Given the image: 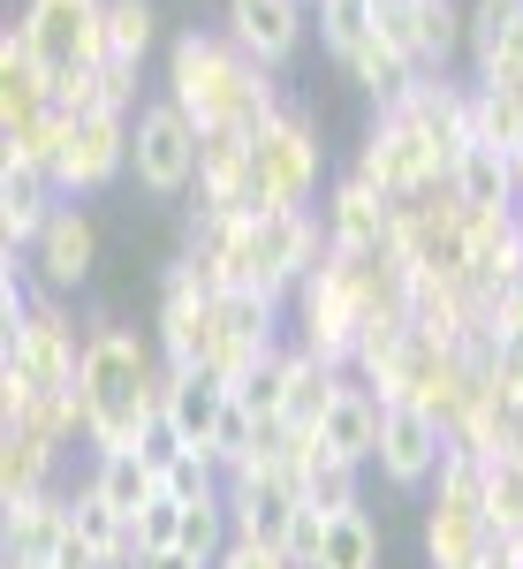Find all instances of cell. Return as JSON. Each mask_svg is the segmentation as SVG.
<instances>
[{"label": "cell", "mask_w": 523, "mask_h": 569, "mask_svg": "<svg viewBox=\"0 0 523 569\" xmlns=\"http://www.w3.org/2000/svg\"><path fill=\"white\" fill-rule=\"evenodd\" d=\"M84 335L91 342H84V372H77V402H84L91 456L144 448L160 433V410H168V357H160V342H144L114 319H99Z\"/></svg>", "instance_id": "1"}, {"label": "cell", "mask_w": 523, "mask_h": 569, "mask_svg": "<svg viewBox=\"0 0 523 569\" xmlns=\"http://www.w3.org/2000/svg\"><path fill=\"white\" fill-rule=\"evenodd\" d=\"M168 99L198 122V130L213 137H259L289 99L273 84V69H259L243 46L228 39V31H182L168 46Z\"/></svg>", "instance_id": "2"}, {"label": "cell", "mask_w": 523, "mask_h": 569, "mask_svg": "<svg viewBox=\"0 0 523 569\" xmlns=\"http://www.w3.org/2000/svg\"><path fill=\"white\" fill-rule=\"evenodd\" d=\"M319 259H326V220L319 213H243L213 266L228 289H259L273 305H289Z\"/></svg>", "instance_id": "3"}, {"label": "cell", "mask_w": 523, "mask_h": 569, "mask_svg": "<svg viewBox=\"0 0 523 569\" xmlns=\"http://www.w3.org/2000/svg\"><path fill=\"white\" fill-rule=\"evenodd\" d=\"M296 311V350L326 357V365H356V335H364V319H372V289H364V259H349V251H326V259L304 273V289L289 297Z\"/></svg>", "instance_id": "4"}, {"label": "cell", "mask_w": 523, "mask_h": 569, "mask_svg": "<svg viewBox=\"0 0 523 569\" xmlns=\"http://www.w3.org/2000/svg\"><path fill=\"white\" fill-rule=\"evenodd\" d=\"M319 176H326L319 114H311V107H281V114L251 137V213H311Z\"/></svg>", "instance_id": "5"}, {"label": "cell", "mask_w": 523, "mask_h": 569, "mask_svg": "<svg viewBox=\"0 0 523 569\" xmlns=\"http://www.w3.org/2000/svg\"><path fill=\"white\" fill-rule=\"evenodd\" d=\"M493 547V517H485V456L447 448L433 479V509H425V562L433 569H471Z\"/></svg>", "instance_id": "6"}, {"label": "cell", "mask_w": 523, "mask_h": 569, "mask_svg": "<svg viewBox=\"0 0 523 569\" xmlns=\"http://www.w3.org/2000/svg\"><path fill=\"white\" fill-rule=\"evenodd\" d=\"M198 152H205V130L174 107L168 91L144 99L130 122V176L144 198H198Z\"/></svg>", "instance_id": "7"}, {"label": "cell", "mask_w": 523, "mask_h": 569, "mask_svg": "<svg viewBox=\"0 0 523 569\" xmlns=\"http://www.w3.org/2000/svg\"><path fill=\"white\" fill-rule=\"evenodd\" d=\"M84 342H91V335L69 327V311L53 305V297H39V305L8 327V342H0V372L23 380L31 395H69V388H77V372H84Z\"/></svg>", "instance_id": "8"}, {"label": "cell", "mask_w": 523, "mask_h": 569, "mask_svg": "<svg viewBox=\"0 0 523 569\" xmlns=\"http://www.w3.org/2000/svg\"><path fill=\"white\" fill-rule=\"evenodd\" d=\"M349 176H364L380 198H425V190H447V168H440L433 137L418 130L402 107H380L372 114V130H364V144H356V168Z\"/></svg>", "instance_id": "9"}, {"label": "cell", "mask_w": 523, "mask_h": 569, "mask_svg": "<svg viewBox=\"0 0 523 569\" xmlns=\"http://www.w3.org/2000/svg\"><path fill=\"white\" fill-rule=\"evenodd\" d=\"M16 31L31 39L46 77H84L107 61V0H23Z\"/></svg>", "instance_id": "10"}, {"label": "cell", "mask_w": 523, "mask_h": 569, "mask_svg": "<svg viewBox=\"0 0 523 569\" xmlns=\"http://www.w3.org/2000/svg\"><path fill=\"white\" fill-rule=\"evenodd\" d=\"M130 122L137 114H84V122L69 130V152H61L53 190H61V198H99V190H114V182L130 176Z\"/></svg>", "instance_id": "11"}, {"label": "cell", "mask_w": 523, "mask_h": 569, "mask_svg": "<svg viewBox=\"0 0 523 569\" xmlns=\"http://www.w3.org/2000/svg\"><path fill=\"white\" fill-rule=\"evenodd\" d=\"M220 23L259 69H289L311 31V0H220Z\"/></svg>", "instance_id": "12"}, {"label": "cell", "mask_w": 523, "mask_h": 569, "mask_svg": "<svg viewBox=\"0 0 523 569\" xmlns=\"http://www.w3.org/2000/svg\"><path fill=\"white\" fill-rule=\"evenodd\" d=\"M319 220H326V251H349V259H380L394 243V198H380L364 176L334 182Z\"/></svg>", "instance_id": "13"}, {"label": "cell", "mask_w": 523, "mask_h": 569, "mask_svg": "<svg viewBox=\"0 0 523 569\" xmlns=\"http://www.w3.org/2000/svg\"><path fill=\"white\" fill-rule=\"evenodd\" d=\"M440 456H447V426L425 418L418 402H388V426H380V479L388 486H433Z\"/></svg>", "instance_id": "14"}, {"label": "cell", "mask_w": 523, "mask_h": 569, "mask_svg": "<svg viewBox=\"0 0 523 569\" xmlns=\"http://www.w3.org/2000/svg\"><path fill=\"white\" fill-rule=\"evenodd\" d=\"M228 402H235V388H228V380L168 365V410H160V426L174 433V448H182V456H213V440H220V418H228Z\"/></svg>", "instance_id": "15"}, {"label": "cell", "mask_w": 523, "mask_h": 569, "mask_svg": "<svg viewBox=\"0 0 523 569\" xmlns=\"http://www.w3.org/2000/svg\"><path fill=\"white\" fill-rule=\"evenodd\" d=\"M463 281L479 297L523 281V206L516 213H471L463 206Z\"/></svg>", "instance_id": "16"}, {"label": "cell", "mask_w": 523, "mask_h": 569, "mask_svg": "<svg viewBox=\"0 0 523 569\" xmlns=\"http://www.w3.org/2000/svg\"><path fill=\"white\" fill-rule=\"evenodd\" d=\"M23 259H31V273H39L53 297H61V289H84V281H91V259H99V228H91L84 206H61Z\"/></svg>", "instance_id": "17"}, {"label": "cell", "mask_w": 523, "mask_h": 569, "mask_svg": "<svg viewBox=\"0 0 523 569\" xmlns=\"http://www.w3.org/2000/svg\"><path fill=\"white\" fill-rule=\"evenodd\" d=\"M77 531V501L69 493H31V501H0V539L8 562H53Z\"/></svg>", "instance_id": "18"}, {"label": "cell", "mask_w": 523, "mask_h": 569, "mask_svg": "<svg viewBox=\"0 0 523 569\" xmlns=\"http://www.w3.org/2000/svg\"><path fill=\"white\" fill-rule=\"evenodd\" d=\"M380 426H388V402H380V388H364V380L349 372L342 395H334V410L319 418V440H326L342 463H380Z\"/></svg>", "instance_id": "19"}, {"label": "cell", "mask_w": 523, "mask_h": 569, "mask_svg": "<svg viewBox=\"0 0 523 569\" xmlns=\"http://www.w3.org/2000/svg\"><path fill=\"white\" fill-rule=\"evenodd\" d=\"M46 107H53V77L39 69L31 39L8 23V39H0V137L23 130V122H39Z\"/></svg>", "instance_id": "20"}, {"label": "cell", "mask_w": 523, "mask_h": 569, "mask_svg": "<svg viewBox=\"0 0 523 569\" xmlns=\"http://www.w3.org/2000/svg\"><path fill=\"white\" fill-rule=\"evenodd\" d=\"M53 213H61L53 176H39V168H8V160H0V236H8V251H31Z\"/></svg>", "instance_id": "21"}, {"label": "cell", "mask_w": 523, "mask_h": 569, "mask_svg": "<svg viewBox=\"0 0 523 569\" xmlns=\"http://www.w3.org/2000/svg\"><path fill=\"white\" fill-rule=\"evenodd\" d=\"M410 23L425 77H455V61H471V0H410Z\"/></svg>", "instance_id": "22"}, {"label": "cell", "mask_w": 523, "mask_h": 569, "mask_svg": "<svg viewBox=\"0 0 523 569\" xmlns=\"http://www.w3.org/2000/svg\"><path fill=\"white\" fill-rule=\"evenodd\" d=\"M198 198L228 206V213H251V137H228V130L205 137V152H198Z\"/></svg>", "instance_id": "23"}, {"label": "cell", "mask_w": 523, "mask_h": 569, "mask_svg": "<svg viewBox=\"0 0 523 569\" xmlns=\"http://www.w3.org/2000/svg\"><path fill=\"white\" fill-rule=\"evenodd\" d=\"M53 463L61 448L31 426H0V501H31V493H53Z\"/></svg>", "instance_id": "24"}, {"label": "cell", "mask_w": 523, "mask_h": 569, "mask_svg": "<svg viewBox=\"0 0 523 569\" xmlns=\"http://www.w3.org/2000/svg\"><path fill=\"white\" fill-rule=\"evenodd\" d=\"M455 198H463L471 213H516V206H523L516 160H509L501 144H471V152H463V168H455Z\"/></svg>", "instance_id": "25"}, {"label": "cell", "mask_w": 523, "mask_h": 569, "mask_svg": "<svg viewBox=\"0 0 523 569\" xmlns=\"http://www.w3.org/2000/svg\"><path fill=\"white\" fill-rule=\"evenodd\" d=\"M342 77L364 91L372 107H402V99L418 91V77H425V69H418L410 53H394L388 39H364V46H356V53L342 61Z\"/></svg>", "instance_id": "26"}, {"label": "cell", "mask_w": 523, "mask_h": 569, "mask_svg": "<svg viewBox=\"0 0 523 569\" xmlns=\"http://www.w3.org/2000/svg\"><path fill=\"white\" fill-rule=\"evenodd\" d=\"M91 493L99 501H114L122 517H137L144 501H160V463L144 456V448H114V456H91Z\"/></svg>", "instance_id": "27"}, {"label": "cell", "mask_w": 523, "mask_h": 569, "mask_svg": "<svg viewBox=\"0 0 523 569\" xmlns=\"http://www.w3.org/2000/svg\"><path fill=\"white\" fill-rule=\"evenodd\" d=\"M311 16H319V46L349 61L364 39H380V0H311Z\"/></svg>", "instance_id": "28"}, {"label": "cell", "mask_w": 523, "mask_h": 569, "mask_svg": "<svg viewBox=\"0 0 523 569\" xmlns=\"http://www.w3.org/2000/svg\"><path fill=\"white\" fill-rule=\"evenodd\" d=\"M69 114H53L46 107L39 122H23V130H8L0 144H8V168H39V176H61V152H69Z\"/></svg>", "instance_id": "29"}, {"label": "cell", "mask_w": 523, "mask_h": 569, "mask_svg": "<svg viewBox=\"0 0 523 569\" xmlns=\"http://www.w3.org/2000/svg\"><path fill=\"white\" fill-rule=\"evenodd\" d=\"M319 569H380V525H372L364 509H342V517L326 525Z\"/></svg>", "instance_id": "30"}, {"label": "cell", "mask_w": 523, "mask_h": 569, "mask_svg": "<svg viewBox=\"0 0 523 569\" xmlns=\"http://www.w3.org/2000/svg\"><path fill=\"white\" fill-rule=\"evenodd\" d=\"M160 493L182 501V509H198V501H228V471H220L213 456H168V463H160Z\"/></svg>", "instance_id": "31"}, {"label": "cell", "mask_w": 523, "mask_h": 569, "mask_svg": "<svg viewBox=\"0 0 523 569\" xmlns=\"http://www.w3.org/2000/svg\"><path fill=\"white\" fill-rule=\"evenodd\" d=\"M152 0H107V61H130L144 69V53H152Z\"/></svg>", "instance_id": "32"}, {"label": "cell", "mask_w": 523, "mask_h": 569, "mask_svg": "<svg viewBox=\"0 0 523 569\" xmlns=\"http://www.w3.org/2000/svg\"><path fill=\"white\" fill-rule=\"evenodd\" d=\"M485 517H493V539H523V463L516 456L485 463Z\"/></svg>", "instance_id": "33"}, {"label": "cell", "mask_w": 523, "mask_h": 569, "mask_svg": "<svg viewBox=\"0 0 523 569\" xmlns=\"http://www.w3.org/2000/svg\"><path fill=\"white\" fill-rule=\"evenodd\" d=\"M235 402H243V410H251L259 426H273V418L289 426V350H281V357H265L259 372H251V380L235 388Z\"/></svg>", "instance_id": "34"}, {"label": "cell", "mask_w": 523, "mask_h": 569, "mask_svg": "<svg viewBox=\"0 0 523 569\" xmlns=\"http://www.w3.org/2000/svg\"><path fill=\"white\" fill-rule=\"evenodd\" d=\"M516 122H523L516 99L471 84V144H501V152H509V144H516Z\"/></svg>", "instance_id": "35"}, {"label": "cell", "mask_w": 523, "mask_h": 569, "mask_svg": "<svg viewBox=\"0 0 523 569\" xmlns=\"http://www.w3.org/2000/svg\"><path fill=\"white\" fill-rule=\"evenodd\" d=\"M130 531H137V555H174V547H182V501H168V493L144 501L130 517Z\"/></svg>", "instance_id": "36"}, {"label": "cell", "mask_w": 523, "mask_h": 569, "mask_svg": "<svg viewBox=\"0 0 523 569\" xmlns=\"http://www.w3.org/2000/svg\"><path fill=\"white\" fill-rule=\"evenodd\" d=\"M356 471H364V463H342V456H326V463L311 471L304 501H319L326 517H342V509H364V501H356Z\"/></svg>", "instance_id": "37"}, {"label": "cell", "mask_w": 523, "mask_h": 569, "mask_svg": "<svg viewBox=\"0 0 523 569\" xmlns=\"http://www.w3.org/2000/svg\"><path fill=\"white\" fill-rule=\"evenodd\" d=\"M326 525H334V517H326L319 501H296V517H289V531H281V555H289L296 569H319V547H326Z\"/></svg>", "instance_id": "38"}, {"label": "cell", "mask_w": 523, "mask_h": 569, "mask_svg": "<svg viewBox=\"0 0 523 569\" xmlns=\"http://www.w3.org/2000/svg\"><path fill=\"white\" fill-rule=\"evenodd\" d=\"M516 23H523V0H471V61L493 53Z\"/></svg>", "instance_id": "39"}, {"label": "cell", "mask_w": 523, "mask_h": 569, "mask_svg": "<svg viewBox=\"0 0 523 569\" xmlns=\"http://www.w3.org/2000/svg\"><path fill=\"white\" fill-rule=\"evenodd\" d=\"M91 84H99V114H137V69L130 61H99Z\"/></svg>", "instance_id": "40"}, {"label": "cell", "mask_w": 523, "mask_h": 569, "mask_svg": "<svg viewBox=\"0 0 523 569\" xmlns=\"http://www.w3.org/2000/svg\"><path fill=\"white\" fill-rule=\"evenodd\" d=\"M213 569H296V562H289L281 547H251V539H235V547H228Z\"/></svg>", "instance_id": "41"}, {"label": "cell", "mask_w": 523, "mask_h": 569, "mask_svg": "<svg viewBox=\"0 0 523 569\" xmlns=\"http://www.w3.org/2000/svg\"><path fill=\"white\" fill-rule=\"evenodd\" d=\"M493 380H501L509 395H523V342H516V350H501V365H493Z\"/></svg>", "instance_id": "42"}, {"label": "cell", "mask_w": 523, "mask_h": 569, "mask_svg": "<svg viewBox=\"0 0 523 569\" xmlns=\"http://www.w3.org/2000/svg\"><path fill=\"white\" fill-rule=\"evenodd\" d=\"M137 569H205V562H190V555L174 547V555H144V562H137Z\"/></svg>", "instance_id": "43"}, {"label": "cell", "mask_w": 523, "mask_h": 569, "mask_svg": "<svg viewBox=\"0 0 523 569\" xmlns=\"http://www.w3.org/2000/svg\"><path fill=\"white\" fill-rule=\"evenodd\" d=\"M509 160H516V190H523V122H516V144H509Z\"/></svg>", "instance_id": "44"}, {"label": "cell", "mask_w": 523, "mask_h": 569, "mask_svg": "<svg viewBox=\"0 0 523 569\" xmlns=\"http://www.w3.org/2000/svg\"><path fill=\"white\" fill-rule=\"evenodd\" d=\"M501 547H509V569H523V539H501Z\"/></svg>", "instance_id": "45"}]
</instances>
